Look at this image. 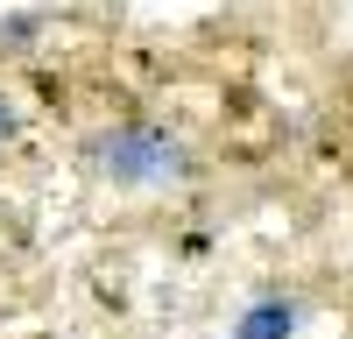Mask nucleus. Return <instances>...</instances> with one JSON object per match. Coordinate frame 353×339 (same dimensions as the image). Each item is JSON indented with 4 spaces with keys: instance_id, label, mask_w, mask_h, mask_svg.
<instances>
[{
    "instance_id": "f03ea898",
    "label": "nucleus",
    "mask_w": 353,
    "mask_h": 339,
    "mask_svg": "<svg viewBox=\"0 0 353 339\" xmlns=\"http://www.w3.org/2000/svg\"><path fill=\"white\" fill-rule=\"evenodd\" d=\"M283 332H290V311L283 304H254L248 325H241V339H283Z\"/></svg>"
},
{
    "instance_id": "f257e3e1",
    "label": "nucleus",
    "mask_w": 353,
    "mask_h": 339,
    "mask_svg": "<svg viewBox=\"0 0 353 339\" xmlns=\"http://www.w3.org/2000/svg\"><path fill=\"white\" fill-rule=\"evenodd\" d=\"M99 163H106V177L163 184V177H176V170H184V149H176L170 134H156V127H121V134L99 141Z\"/></svg>"
},
{
    "instance_id": "7ed1b4c3",
    "label": "nucleus",
    "mask_w": 353,
    "mask_h": 339,
    "mask_svg": "<svg viewBox=\"0 0 353 339\" xmlns=\"http://www.w3.org/2000/svg\"><path fill=\"white\" fill-rule=\"evenodd\" d=\"M8 127H14V113H8V99H0V134H8Z\"/></svg>"
}]
</instances>
